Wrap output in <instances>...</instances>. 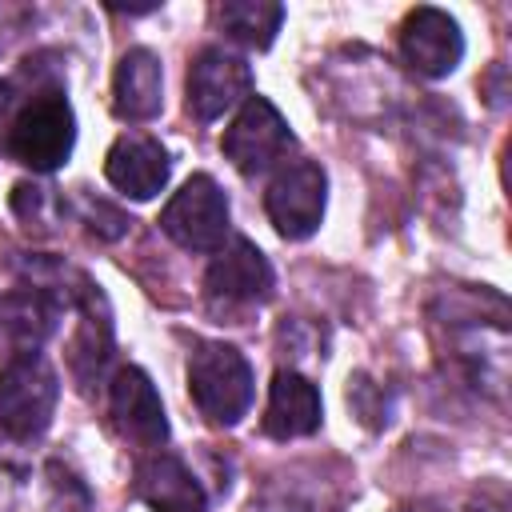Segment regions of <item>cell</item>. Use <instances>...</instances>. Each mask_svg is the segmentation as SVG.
Masks as SVG:
<instances>
[{"instance_id": "2", "label": "cell", "mask_w": 512, "mask_h": 512, "mask_svg": "<svg viewBox=\"0 0 512 512\" xmlns=\"http://www.w3.org/2000/svg\"><path fill=\"white\" fill-rule=\"evenodd\" d=\"M76 144V116L64 92H36L4 128V152L32 168V172H56L68 164Z\"/></svg>"}, {"instance_id": "13", "label": "cell", "mask_w": 512, "mask_h": 512, "mask_svg": "<svg viewBox=\"0 0 512 512\" xmlns=\"http://www.w3.org/2000/svg\"><path fill=\"white\" fill-rule=\"evenodd\" d=\"M104 176L116 192H124L132 200H152L156 192H164V184L172 176V160L160 140H152L144 132H124L104 156Z\"/></svg>"}, {"instance_id": "15", "label": "cell", "mask_w": 512, "mask_h": 512, "mask_svg": "<svg viewBox=\"0 0 512 512\" xmlns=\"http://www.w3.org/2000/svg\"><path fill=\"white\" fill-rule=\"evenodd\" d=\"M164 104V68L152 48H128L112 76V108L120 120H152Z\"/></svg>"}, {"instance_id": "8", "label": "cell", "mask_w": 512, "mask_h": 512, "mask_svg": "<svg viewBox=\"0 0 512 512\" xmlns=\"http://www.w3.org/2000/svg\"><path fill=\"white\" fill-rule=\"evenodd\" d=\"M252 96V68L228 48H200L188 64V112L196 120H220L228 108Z\"/></svg>"}, {"instance_id": "10", "label": "cell", "mask_w": 512, "mask_h": 512, "mask_svg": "<svg viewBox=\"0 0 512 512\" xmlns=\"http://www.w3.org/2000/svg\"><path fill=\"white\" fill-rule=\"evenodd\" d=\"M108 416L116 424V432L140 448H160L168 440V420H164V404L156 384L148 380L144 368L128 364L112 376L108 384Z\"/></svg>"}, {"instance_id": "16", "label": "cell", "mask_w": 512, "mask_h": 512, "mask_svg": "<svg viewBox=\"0 0 512 512\" xmlns=\"http://www.w3.org/2000/svg\"><path fill=\"white\" fill-rule=\"evenodd\" d=\"M220 28L244 48H268L284 24V4L272 0H224L216 8Z\"/></svg>"}, {"instance_id": "9", "label": "cell", "mask_w": 512, "mask_h": 512, "mask_svg": "<svg viewBox=\"0 0 512 512\" xmlns=\"http://www.w3.org/2000/svg\"><path fill=\"white\" fill-rule=\"evenodd\" d=\"M464 56V36L460 24L440 12V8H412L400 24V60L424 76V80H440L448 72H456Z\"/></svg>"}, {"instance_id": "11", "label": "cell", "mask_w": 512, "mask_h": 512, "mask_svg": "<svg viewBox=\"0 0 512 512\" xmlns=\"http://www.w3.org/2000/svg\"><path fill=\"white\" fill-rule=\"evenodd\" d=\"M60 320V296L44 284H20L0 296V356H32L44 348V340L56 332Z\"/></svg>"}, {"instance_id": "18", "label": "cell", "mask_w": 512, "mask_h": 512, "mask_svg": "<svg viewBox=\"0 0 512 512\" xmlns=\"http://www.w3.org/2000/svg\"><path fill=\"white\" fill-rule=\"evenodd\" d=\"M4 108H8V92L0 88V124H4Z\"/></svg>"}, {"instance_id": "17", "label": "cell", "mask_w": 512, "mask_h": 512, "mask_svg": "<svg viewBox=\"0 0 512 512\" xmlns=\"http://www.w3.org/2000/svg\"><path fill=\"white\" fill-rule=\"evenodd\" d=\"M12 208L16 216L24 220V228H36V232H52V212H56V196L52 188L44 184H16L12 188Z\"/></svg>"}, {"instance_id": "3", "label": "cell", "mask_w": 512, "mask_h": 512, "mask_svg": "<svg viewBox=\"0 0 512 512\" xmlns=\"http://www.w3.org/2000/svg\"><path fill=\"white\" fill-rule=\"evenodd\" d=\"M60 400V380L52 364L32 352L4 360L0 368V432L12 440H32L52 424Z\"/></svg>"}, {"instance_id": "1", "label": "cell", "mask_w": 512, "mask_h": 512, "mask_svg": "<svg viewBox=\"0 0 512 512\" xmlns=\"http://www.w3.org/2000/svg\"><path fill=\"white\" fill-rule=\"evenodd\" d=\"M188 396L216 428L240 424L252 408V368L224 340H200L188 352Z\"/></svg>"}, {"instance_id": "7", "label": "cell", "mask_w": 512, "mask_h": 512, "mask_svg": "<svg viewBox=\"0 0 512 512\" xmlns=\"http://www.w3.org/2000/svg\"><path fill=\"white\" fill-rule=\"evenodd\" d=\"M272 284H276L272 264L244 236L228 240L204 272V296L212 312H236V308L264 304L272 296Z\"/></svg>"}, {"instance_id": "5", "label": "cell", "mask_w": 512, "mask_h": 512, "mask_svg": "<svg viewBox=\"0 0 512 512\" xmlns=\"http://www.w3.org/2000/svg\"><path fill=\"white\" fill-rule=\"evenodd\" d=\"M224 156L240 176H260L272 164H280L292 148V128L280 116V108L268 96H248L220 140Z\"/></svg>"}, {"instance_id": "14", "label": "cell", "mask_w": 512, "mask_h": 512, "mask_svg": "<svg viewBox=\"0 0 512 512\" xmlns=\"http://www.w3.org/2000/svg\"><path fill=\"white\" fill-rule=\"evenodd\" d=\"M324 404L320 392L308 376H300L296 368H280L272 376L268 388V408H264V432L272 440H296V436H312L320 428Z\"/></svg>"}, {"instance_id": "12", "label": "cell", "mask_w": 512, "mask_h": 512, "mask_svg": "<svg viewBox=\"0 0 512 512\" xmlns=\"http://www.w3.org/2000/svg\"><path fill=\"white\" fill-rule=\"evenodd\" d=\"M132 492L152 512H208V496L188 464L164 448H152L132 468Z\"/></svg>"}, {"instance_id": "4", "label": "cell", "mask_w": 512, "mask_h": 512, "mask_svg": "<svg viewBox=\"0 0 512 512\" xmlns=\"http://www.w3.org/2000/svg\"><path fill=\"white\" fill-rule=\"evenodd\" d=\"M160 228L188 252H220L228 236V200L208 172H196L172 192L160 212Z\"/></svg>"}, {"instance_id": "6", "label": "cell", "mask_w": 512, "mask_h": 512, "mask_svg": "<svg viewBox=\"0 0 512 512\" xmlns=\"http://www.w3.org/2000/svg\"><path fill=\"white\" fill-rule=\"evenodd\" d=\"M324 204H328V176L316 160H288L264 192V212L284 240L312 236L324 220Z\"/></svg>"}]
</instances>
